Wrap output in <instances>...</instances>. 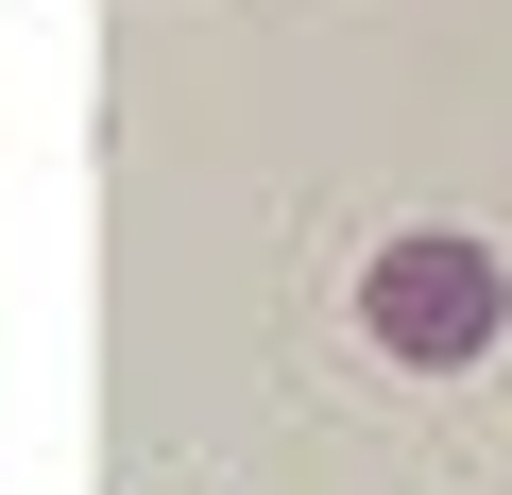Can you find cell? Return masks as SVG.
Masks as SVG:
<instances>
[{
	"mask_svg": "<svg viewBox=\"0 0 512 495\" xmlns=\"http://www.w3.org/2000/svg\"><path fill=\"white\" fill-rule=\"evenodd\" d=\"M495 325H512L495 239H461V222H410V239H376V257H359V342H376V359H410V376H461Z\"/></svg>",
	"mask_w": 512,
	"mask_h": 495,
	"instance_id": "1",
	"label": "cell"
}]
</instances>
